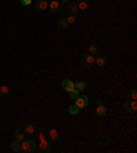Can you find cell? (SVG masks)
I'll use <instances>...</instances> for the list:
<instances>
[{
  "label": "cell",
  "instance_id": "12",
  "mask_svg": "<svg viewBox=\"0 0 137 153\" xmlns=\"http://www.w3.org/2000/svg\"><path fill=\"white\" fill-rule=\"evenodd\" d=\"M95 64L97 65V66H100V68H104V66L107 65V60H106L103 55H97V54H96V57H95Z\"/></svg>",
  "mask_w": 137,
  "mask_h": 153
},
{
  "label": "cell",
  "instance_id": "21",
  "mask_svg": "<svg viewBox=\"0 0 137 153\" xmlns=\"http://www.w3.org/2000/svg\"><path fill=\"white\" fill-rule=\"evenodd\" d=\"M65 19L67 21L69 25H71V24H74V22H75V15H74V14H67V17L65 18Z\"/></svg>",
  "mask_w": 137,
  "mask_h": 153
},
{
  "label": "cell",
  "instance_id": "24",
  "mask_svg": "<svg viewBox=\"0 0 137 153\" xmlns=\"http://www.w3.org/2000/svg\"><path fill=\"white\" fill-rule=\"evenodd\" d=\"M129 97H130V99H137V91L134 88L129 90Z\"/></svg>",
  "mask_w": 137,
  "mask_h": 153
},
{
  "label": "cell",
  "instance_id": "1",
  "mask_svg": "<svg viewBox=\"0 0 137 153\" xmlns=\"http://www.w3.org/2000/svg\"><path fill=\"white\" fill-rule=\"evenodd\" d=\"M36 148H37V144L32 138H28V139L25 138L21 142V152H23V153H32L36 150Z\"/></svg>",
  "mask_w": 137,
  "mask_h": 153
},
{
  "label": "cell",
  "instance_id": "13",
  "mask_svg": "<svg viewBox=\"0 0 137 153\" xmlns=\"http://www.w3.org/2000/svg\"><path fill=\"white\" fill-rule=\"evenodd\" d=\"M22 130L25 131V134H26V135H33V134H36V128H34V126H33V124H30V123L25 124Z\"/></svg>",
  "mask_w": 137,
  "mask_h": 153
},
{
  "label": "cell",
  "instance_id": "3",
  "mask_svg": "<svg viewBox=\"0 0 137 153\" xmlns=\"http://www.w3.org/2000/svg\"><path fill=\"white\" fill-rule=\"evenodd\" d=\"M81 65L85 66V68H92V66L95 65V55H92V54L84 55L82 58H81Z\"/></svg>",
  "mask_w": 137,
  "mask_h": 153
},
{
  "label": "cell",
  "instance_id": "18",
  "mask_svg": "<svg viewBox=\"0 0 137 153\" xmlns=\"http://www.w3.org/2000/svg\"><path fill=\"white\" fill-rule=\"evenodd\" d=\"M67 26H69V24H67V21L65 19V18H60V19L58 21V29L65 30V29H67Z\"/></svg>",
  "mask_w": 137,
  "mask_h": 153
},
{
  "label": "cell",
  "instance_id": "27",
  "mask_svg": "<svg viewBox=\"0 0 137 153\" xmlns=\"http://www.w3.org/2000/svg\"><path fill=\"white\" fill-rule=\"evenodd\" d=\"M19 1H21V4H22V6H29L32 0H19Z\"/></svg>",
  "mask_w": 137,
  "mask_h": 153
},
{
  "label": "cell",
  "instance_id": "8",
  "mask_svg": "<svg viewBox=\"0 0 137 153\" xmlns=\"http://www.w3.org/2000/svg\"><path fill=\"white\" fill-rule=\"evenodd\" d=\"M107 112H108L107 106H106L104 103H99L97 108H96V111H95V115L97 116V117H104V116L107 115Z\"/></svg>",
  "mask_w": 137,
  "mask_h": 153
},
{
  "label": "cell",
  "instance_id": "7",
  "mask_svg": "<svg viewBox=\"0 0 137 153\" xmlns=\"http://www.w3.org/2000/svg\"><path fill=\"white\" fill-rule=\"evenodd\" d=\"M47 138L50 139L51 144H54V142H56V141L59 139V132L56 128H52V130H50V131H47Z\"/></svg>",
  "mask_w": 137,
  "mask_h": 153
},
{
  "label": "cell",
  "instance_id": "10",
  "mask_svg": "<svg viewBox=\"0 0 137 153\" xmlns=\"http://www.w3.org/2000/svg\"><path fill=\"white\" fill-rule=\"evenodd\" d=\"M48 0H36V9L38 10V11H44V10L48 9Z\"/></svg>",
  "mask_w": 137,
  "mask_h": 153
},
{
  "label": "cell",
  "instance_id": "4",
  "mask_svg": "<svg viewBox=\"0 0 137 153\" xmlns=\"http://www.w3.org/2000/svg\"><path fill=\"white\" fill-rule=\"evenodd\" d=\"M75 105L80 108V109H85L88 106V103H89V98L87 95H78V97L75 98Z\"/></svg>",
  "mask_w": 137,
  "mask_h": 153
},
{
  "label": "cell",
  "instance_id": "22",
  "mask_svg": "<svg viewBox=\"0 0 137 153\" xmlns=\"http://www.w3.org/2000/svg\"><path fill=\"white\" fill-rule=\"evenodd\" d=\"M129 103H130V113H134V112L137 111V102H136V99L129 101Z\"/></svg>",
  "mask_w": 137,
  "mask_h": 153
},
{
  "label": "cell",
  "instance_id": "6",
  "mask_svg": "<svg viewBox=\"0 0 137 153\" xmlns=\"http://www.w3.org/2000/svg\"><path fill=\"white\" fill-rule=\"evenodd\" d=\"M60 84H62V88L65 90V91H67V93H70V91H73V90L75 88L74 81L70 80V79H63Z\"/></svg>",
  "mask_w": 137,
  "mask_h": 153
},
{
  "label": "cell",
  "instance_id": "25",
  "mask_svg": "<svg viewBox=\"0 0 137 153\" xmlns=\"http://www.w3.org/2000/svg\"><path fill=\"white\" fill-rule=\"evenodd\" d=\"M10 88L7 87V85H0V94L1 95H6V94H9Z\"/></svg>",
  "mask_w": 137,
  "mask_h": 153
},
{
  "label": "cell",
  "instance_id": "19",
  "mask_svg": "<svg viewBox=\"0 0 137 153\" xmlns=\"http://www.w3.org/2000/svg\"><path fill=\"white\" fill-rule=\"evenodd\" d=\"M80 111H81V109H80V108L77 106L75 103H73V105H70V106H69V113H70V115H74V116L78 115Z\"/></svg>",
  "mask_w": 137,
  "mask_h": 153
},
{
  "label": "cell",
  "instance_id": "16",
  "mask_svg": "<svg viewBox=\"0 0 137 153\" xmlns=\"http://www.w3.org/2000/svg\"><path fill=\"white\" fill-rule=\"evenodd\" d=\"M74 85H75V88L78 90L80 93H81V91H85V90H87V81H85V80H78Z\"/></svg>",
  "mask_w": 137,
  "mask_h": 153
},
{
  "label": "cell",
  "instance_id": "23",
  "mask_svg": "<svg viewBox=\"0 0 137 153\" xmlns=\"http://www.w3.org/2000/svg\"><path fill=\"white\" fill-rule=\"evenodd\" d=\"M69 95H70L71 99H75V98H77V97L80 95V91H78L77 88H74L73 91H70V93H69Z\"/></svg>",
  "mask_w": 137,
  "mask_h": 153
},
{
  "label": "cell",
  "instance_id": "26",
  "mask_svg": "<svg viewBox=\"0 0 137 153\" xmlns=\"http://www.w3.org/2000/svg\"><path fill=\"white\" fill-rule=\"evenodd\" d=\"M124 109H125V112H130V103H129V101L124 103Z\"/></svg>",
  "mask_w": 137,
  "mask_h": 153
},
{
  "label": "cell",
  "instance_id": "5",
  "mask_svg": "<svg viewBox=\"0 0 137 153\" xmlns=\"http://www.w3.org/2000/svg\"><path fill=\"white\" fill-rule=\"evenodd\" d=\"M48 7H50V10L54 14H58L62 11V3L59 0H51L50 3H48Z\"/></svg>",
  "mask_w": 137,
  "mask_h": 153
},
{
  "label": "cell",
  "instance_id": "11",
  "mask_svg": "<svg viewBox=\"0 0 137 153\" xmlns=\"http://www.w3.org/2000/svg\"><path fill=\"white\" fill-rule=\"evenodd\" d=\"M25 138H26V134H25L23 130H17V131L14 132V141H17V142H19V144H21Z\"/></svg>",
  "mask_w": 137,
  "mask_h": 153
},
{
  "label": "cell",
  "instance_id": "28",
  "mask_svg": "<svg viewBox=\"0 0 137 153\" xmlns=\"http://www.w3.org/2000/svg\"><path fill=\"white\" fill-rule=\"evenodd\" d=\"M59 1H60V3H63V4H69L71 0H59Z\"/></svg>",
  "mask_w": 137,
  "mask_h": 153
},
{
  "label": "cell",
  "instance_id": "2",
  "mask_svg": "<svg viewBox=\"0 0 137 153\" xmlns=\"http://www.w3.org/2000/svg\"><path fill=\"white\" fill-rule=\"evenodd\" d=\"M36 150H38V152H41V153H51L52 152V144L48 139H43L37 145Z\"/></svg>",
  "mask_w": 137,
  "mask_h": 153
},
{
  "label": "cell",
  "instance_id": "14",
  "mask_svg": "<svg viewBox=\"0 0 137 153\" xmlns=\"http://www.w3.org/2000/svg\"><path fill=\"white\" fill-rule=\"evenodd\" d=\"M36 134H37L38 139L43 141V139H47V130L44 127H40L38 130H36Z\"/></svg>",
  "mask_w": 137,
  "mask_h": 153
},
{
  "label": "cell",
  "instance_id": "20",
  "mask_svg": "<svg viewBox=\"0 0 137 153\" xmlns=\"http://www.w3.org/2000/svg\"><path fill=\"white\" fill-rule=\"evenodd\" d=\"M99 46L97 44H92V46H89V50H88V54H92V55H96L97 52H99Z\"/></svg>",
  "mask_w": 137,
  "mask_h": 153
},
{
  "label": "cell",
  "instance_id": "17",
  "mask_svg": "<svg viewBox=\"0 0 137 153\" xmlns=\"http://www.w3.org/2000/svg\"><path fill=\"white\" fill-rule=\"evenodd\" d=\"M10 149H11L13 152H15V153H19L21 152V144L17 142V141H13V144L10 145Z\"/></svg>",
  "mask_w": 137,
  "mask_h": 153
},
{
  "label": "cell",
  "instance_id": "29",
  "mask_svg": "<svg viewBox=\"0 0 137 153\" xmlns=\"http://www.w3.org/2000/svg\"><path fill=\"white\" fill-rule=\"evenodd\" d=\"M133 1H136V0H133Z\"/></svg>",
  "mask_w": 137,
  "mask_h": 153
},
{
  "label": "cell",
  "instance_id": "9",
  "mask_svg": "<svg viewBox=\"0 0 137 153\" xmlns=\"http://www.w3.org/2000/svg\"><path fill=\"white\" fill-rule=\"evenodd\" d=\"M66 11H67V14H74V15H77L80 13L78 4L74 3V1H70L69 4H66Z\"/></svg>",
  "mask_w": 137,
  "mask_h": 153
},
{
  "label": "cell",
  "instance_id": "15",
  "mask_svg": "<svg viewBox=\"0 0 137 153\" xmlns=\"http://www.w3.org/2000/svg\"><path fill=\"white\" fill-rule=\"evenodd\" d=\"M78 10L80 11H85L89 7V0H78Z\"/></svg>",
  "mask_w": 137,
  "mask_h": 153
}]
</instances>
